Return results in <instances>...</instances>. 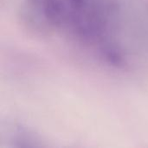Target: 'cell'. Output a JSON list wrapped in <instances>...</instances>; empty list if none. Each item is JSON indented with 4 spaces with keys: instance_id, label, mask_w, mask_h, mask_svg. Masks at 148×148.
Returning <instances> with one entry per match:
<instances>
[{
    "instance_id": "6da1fadb",
    "label": "cell",
    "mask_w": 148,
    "mask_h": 148,
    "mask_svg": "<svg viewBox=\"0 0 148 148\" xmlns=\"http://www.w3.org/2000/svg\"><path fill=\"white\" fill-rule=\"evenodd\" d=\"M23 21L101 66L126 69L148 47V8L140 0H17Z\"/></svg>"
}]
</instances>
